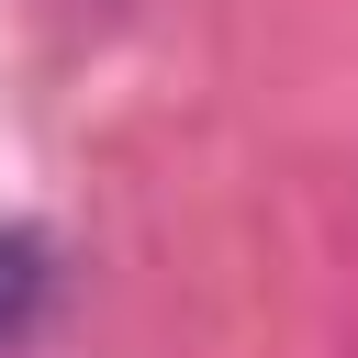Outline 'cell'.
<instances>
[{
  "label": "cell",
  "mask_w": 358,
  "mask_h": 358,
  "mask_svg": "<svg viewBox=\"0 0 358 358\" xmlns=\"http://www.w3.org/2000/svg\"><path fill=\"white\" fill-rule=\"evenodd\" d=\"M34 291H45V246L34 235H0V324H22Z\"/></svg>",
  "instance_id": "6da1fadb"
}]
</instances>
